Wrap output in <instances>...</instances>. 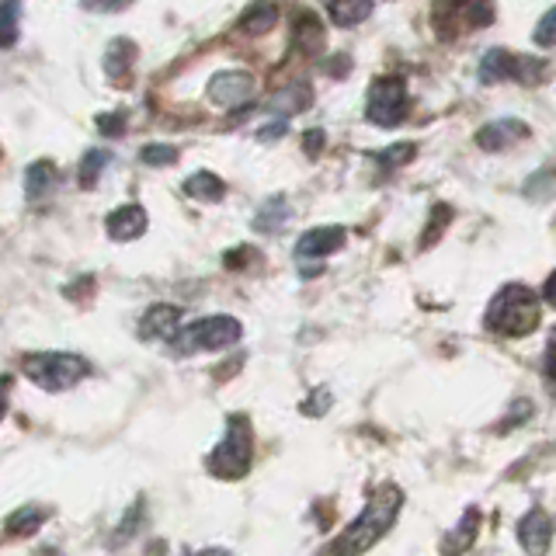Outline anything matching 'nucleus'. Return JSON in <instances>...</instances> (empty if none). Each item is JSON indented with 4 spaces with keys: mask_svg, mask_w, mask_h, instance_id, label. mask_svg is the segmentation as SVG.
<instances>
[{
    "mask_svg": "<svg viewBox=\"0 0 556 556\" xmlns=\"http://www.w3.org/2000/svg\"><path fill=\"white\" fill-rule=\"evenodd\" d=\"M400 504H404L400 486L396 483H379L376 491L369 494L365 511L334 539V543H330L327 556H362V553H369L379 539L393 529V521L400 515Z\"/></svg>",
    "mask_w": 556,
    "mask_h": 556,
    "instance_id": "obj_1",
    "label": "nucleus"
},
{
    "mask_svg": "<svg viewBox=\"0 0 556 556\" xmlns=\"http://www.w3.org/2000/svg\"><path fill=\"white\" fill-rule=\"evenodd\" d=\"M539 327V300L529 286H504L486 309V330L504 338H526Z\"/></svg>",
    "mask_w": 556,
    "mask_h": 556,
    "instance_id": "obj_2",
    "label": "nucleus"
},
{
    "mask_svg": "<svg viewBox=\"0 0 556 556\" xmlns=\"http://www.w3.org/2000/svg\"><path fill=\"white\" fill-rule=\"evenodd\" d=\"M251 459H254L251 421L243 414H233L230 421H226L223 442L213 448V456H208V473L219 480H240V477H248Z\"/></svg>",
    "mask_w": 556,
    "mask_h": 556,
    "instance_id": "obj_3",
    "label": "nucleus"
},
{
    "mask_svg": "<svg viewBox=\"0 0 556 556\" xmlns=\"http://www.w3.org/2000/svg\"><path fill=\"white\" fill-rule=\"evenodd\" d=\"M22 372L39 390L63 393L70 387H77V382L91 372V365H87L80 355H70V352H35L22 362Z\"/></svg>",
    "mask_w": 556,
    "mask_h": 556,
    "instance_id": "obj_4",
    "label": "nucleus"
},
{
    "mask_svg": "<svg viewBox=\"0 0 556 556\" xmlns=\"http://www.w3.org/2000/svg\"><path fill=\"white\" fill-rule=\"evenodd\" d=\"M243 334L240 320L233 317H202L191 327H185L178 338H174V348H178L181 355H191V352H219V348H230L237 344Z\"/></svg>",
    "mask_w": 556,
    "mask_h": 556,
    "instance_id": "obj_5",
    "label": "nucleus"
},
{
    "mask_svg": "<svg viewBox=\"0 0 556 556\" xmlns=\"http://www.w3.org/2000/svg\"><path fill=\"white\" fill-rule=\"evenodd\" d=\"M365 115L382 129H393L407 118V84L400 77H379L365 98Z\"/></svg>",
    "mask_w": 556,
    "mask_h": 556,
    "instance_id": "obj_6",
    "label": "nucleus"
},
{
    "mask_svg": "<svg viewBox=\"0 0 556 556\" xmlns=\"http://www.w3.org/2000/svg\"><path fill=\"white\" fill-rule=\"evenodd\" d=\"M543 60L532 56H515L508 49H491L480 63V80L483 84H497V80H543L546 74Z\"/></svg>",
    "mask_w": 556,
    "mask_h": 556,
    "instance_id": "obj_7",
    "label": "nucleus"
},
{
    "mask_svg": "<svg viewBox=\"0 0 556 556\" xmlns=\"http://www.w3.org/2000/svg\"><path fill=\"white\" fill-rule=\"evenodd\" d=\"M341 243H344L341 226H317V230H306L300 237V243H295V261H300L303 275H317L320 271L317 261L327 257V254H334Z\"/></svg>",
    "mask_w": 556,
    "mask_h": 556,
    "instance_id": "obj_8",
    "label": "nucleus"
},
{
    "mask_svg": "<svg viewBox=\"0 0 556 556\" xmlns=\"http://www.w3.org/2000/svg\"><path fill=\"white\" fill-rule=\"evenodd\" d=\"M251 94H254V80L243 70H226V74H216L213 84H208V98L219 109H248Z\"/></svg>",
    "mask_w": 556,
    "mask_h": 556,
    "instance_id": "obj_9",
    "label": "nucleus"
},
{
    "mask_svg": "<svg viewBox=\"0 0 556 556\" xmlns=\"http://www.w3.org/2000/svg\"><path fill=\"white\" fill-rule=\"evenodd\" d=\"M518 543L529 556H546L553 543V518L543 508H529V515L518 521Z\"/></svg>",
    "mask_w": 556,
    "mask_h": 556,
    "instance_id": "obj_10",
    "label": "nucleus"
},
{
    "mask_svg": "<svg viewBox=\"0 0 556 556\" xmlns=\"http://www.w3.org/2000/svg\"><path fill=\"white\" fill-rule=\"evenodd\" d=\"M526 136H529V126H526V122H518V118H501V122H486V126L477 132V147L497 153V150H511V147H518Z\"/></svg>",
    "mask_w": 556,
    "mask_h": 556,
    "instance_id": "obj_11",
    "label": "nucleus"
},
{
    "mask_svg": "<svg viewBox=\"0 0 556 556\" xmlns=\"http://www.w3.org/2000/svg\"><path fill=\"white\" fill-rule=\"evenodd\" d=\"M181 309L178 306H167V303H156V306H150L147 309V317L139 320V334L143 338H178L181 334Z\"/></svg>",
    "mask_w": 556,
    "mask_h": 556,
    "instance_id": "obj_12",
    "label": "nucleus"
},
{
    "mask_svg": "<svg viewBox=\"0 0 556 556\" xmlns=\"http://www.w3.org/2000/svg\"><path fill=\"white\" fill-rule=\"evenodd\" d=\"M104 230H109V237L118 240V243L136 240L139 233L147 230V208L143 205H122V208H115V213L109 216V223H104Z\"/></svg>",
    "mask_w": 556,
    "mask_h": 556,
    "instance_id": "obj_13",
    "label": "nucleus"
},
{
    "mask_svg": "<svg viewBox=\"0 0 556 556\" xmlns=\"http://www.w3.org/2000/svg\"><path fill=\"white\" fill-rule=\"evenodd\" d=\"M477 529H480V511H477V508H469V511L459 518V526L452 529V532H445L442 546H439L442 556H459V553H466L469 546H473Z\"/></svg>",
    "mask_w": 556,
    "mask_h": 556,
    "instance_id": "obj_14",
    "label": "nucleus"
},
{
    "mask_svg": "<svg viewBox=\"0 0 556 556\" xmlns=\"http://www.w3.org/2000/svg\"><path fill=\"white\" fill-rule=\"evenodd\" d=\"M320 4L327 8L330 22H338L341 28H352L372 14V0H320Z\"/></svg>",
    "mask_w": 556,
    "mask_h": 556,
    "instance_id": "obj_15",
    "label": "nucleus"
},
{
    "mask_svg": "<svg viewBox=\"0 0 556 556\" xmlns=\"http://www.w3.org/2000/svg\"><path fill=\"white\" fill-rule=\"evenodd\" d=\"M60 181V170L52 161H35L28 170H25V191H28V199H42L49 195L52 188H56Z\"/></svg>",
    "mask_w": 556,
    "mask_h": 556,
    "instance_id": "obj_16",
    "label": "nucleus"
},
{
    "mask_svg": "<svg viewBox=\"0 0 556 556\" xmlns=\"http://www.w3.org/2000/svg\"><path fill=\"white\" fill-rule=\"evenodd\" d=\"M289 219V202L282 195H271L265 205L257 208V216H254V230L257 233H275V230H282Z\"/></svg>",
    "mask_w": 556,
    "mask_h": 556,
    "instance_id": "obj_17",
    "label": "nucleus"
},
{
    "mask_svg": "<svg viewBox=\"0 0 556 556\" xmlns=\"http://www.w3.org/2000/svg\"><path fill=\"white\" fill-rule=\"evenodd\" d=\"M185 191H188L191 199H199V202H219L226 195L223 181L216 178V174H208V170L191 174V178L185 181Z\"/></svg>",
    "mask_w": 556,
    "mask_h": 556,
    "instance_id": "obj_18",
    "label": "nucleus"
},
{
    "mask_svg": "<svg viewBox=\"0 0 556 556\" xmlns=\"http://www.w3.org/2000/svg\"><path fill=\"white\" fill-rule=\"evenodd\" d=\"M49 518V508H35V504H28V508H17L14 515H8V535L17 539V535H31L35 529L42 526V521Z\"/></svg>",
    "mask_w": 556,
    "mask_h": 556,
    "instance_id": "obj_19",
    "label": "nucleus"
},
{
    "mask_svg": "<svg viewBox=\"0 0 556 556\" xmlns=\"http://www.w3.org/2000/svg\"><path fill=\"white\" fill-rule=\"evenodd\" d=\"M275 22H278V11L271 4H254L248 14H243V31L261 35V31H268Z\"/></svg>",
    "mask_w": 556,
    "mask_h": 556,
    "instance_id": "obj_20",
    "label": "nucleus"
},
{
    "mask_svg": "<svg viewBox=\"0 0 556 556\" xmlns=\"http://www.w3.org/2000/svg\"><path fill=\"white\" fill-rule=\"evenodd\" d=\"M109 167V153L104 150H91L84 156V164H80V188H94L98 185V174Z\"/></svg>",
    "mask_w": 556,
    "mask_h": 556,
    "instance_id": "obj_21",
    "label": "nucleus"
},
{
    "mask_svg": "<svg viewBox=\"0 0 556 556\" xmlns=\"http://www.w3.org/2000/svg\"><path fill=\"white\" fill-rule=\"evenodd\" d=\"M129 60H132V46L126 39H118L109 52V60H104V66H109V74L112 77H126V70H129Z\"/></svg>",
    "mask_w": 556,
    "mask_h": 556,
    "instance_id": "obj_22",
    "label": "nucleus"
},
{
    "mask_svg": "<svg viewBox=\"0 0 556 556\" xmlns=\"http://www.w3.org/2000/svg\"><path fill=\"white\" fill-rule=\"evenodd\" d=\"M174 156H178V150H174V147L150 143V147H143V153H139V161L150 164V167H164V164H174Z\"/></svg>",
    "mask_w": 556,
    "mask_h": 556,
    "instance_id": "obj_23",
    "label": "nucleus"
},
{
    "mask_svg": "<svg viewBox=\"0 0 556 556\" xmlns=\"http://www.w3.org/2000/svg\"><path fill=\"white\" fill-rule=\"evenodd\" d=\"M535 46H556V8L543 14V22L535 25Z\"/></svg>",
    "mask_w": 556,
    "mask_h": 556,
    "instance_id": "obj_24",
    "label": "nucleus"
},
{
    "mask_svg": "<svg viewBox=\"0 0 556 556\" xmlns=\"http://www.w3.org/2000/svg\"><path fill=\"white\" fill-rule=\"evenodd\" d=\"M17 35V0H4V46H14Z\"/></svg>",
    "mask_w": 556,
    "mask_h": 556,
    "instance_id": "obj_25",
    "label": "nucleus"
},
{
    "mask_svg": "<svg viewBox=\"0 0 556 556\" xmlns=\"http://www.w3.org/2000/svg\"><path fill=\"white\" fill-rule=\"evenodd\" d=\"M414 153H417V147H414V143H396V147H390L387 153H382V161L393 164V167H400V164H407Z\"/></svg>",
    "mask_w": 556,
    "mask_h": 556,
    "instance_id": "obj_26",
    "label": "nucleus"
},
{
    "mask_svg": "<svg viewBox=\"0 0 556 556\" xmlns=\"http://www.w3.org/2000/svg\"><path fill=\"white\" fill-rule=\"evenodd\" d=\"M543 372H546V382L556 396V330L549 334V344H546V362H543Z\"/></svg>",
    "mask_w": 556,
    "mask_h": 556,
    "instance_id": "obj_27",
    "label": "nucleus"
},
{
    "mask_svg": "<svg viewBox=\"0 0 556 556\" xmlns=\"http://www.w3.org/2000/svg\"><path fill=\"white\" fill-rule=\"evenodd\" d=\"M80 4L87 11H101V14H112V11H122V8H129L132 0H80Z\"/></svg>",
    "mask_w": 556,
    "mask_h": 556,
    "instance_id": "obj_28",
    "label": "nucleus"
},
{
    "mask_svg": "<svg viewBox=\"0 0 556 556\" xmlns=\"http://www.w3.org/2000/svg\"><path fill=\"white\" fill-rule=\"evenodd\" d=\"M282 136H286V118L268 122V126H261V129H257V139H261V143H275V139H282Z\"/></svg>",
    "mask_w": 556,
    "mask_h": 556,
    "instance_id": "obj_29",
    "label": "nucleus"
},
{
    "mask_svg": "<svg viewBox=\"0 0 556 556\" xmlns=\"http://www.w3.org/2000/svg\"><path fill=\"white\" fill-rule=\"evenodd\" d=\"M327 400H330V393H327V390H317V396H313L309 404H303V414H313V417H317V414H324Z\"/></svg>",
    "mask_w": 556,
    "mask_h": 556,
    "instance_id": "obj_30",
    "label": "nucleus"
},
{
    "mask_svg": "<svg viewBox=\"0 0 556 556\" xmlns=\"http://www.w3.org/2000/svg\"><path fill=\"white\" fill-rule=\"evenodd\" d=\"M306 153H320V147H324V132L320 129H309V136H306Z\"/></svg>",
    "mask_w": 556,
    "mask_h": 556,
    "instance_id": "obj_31",
    "label": "nucleus"
},
{
    "mask_svg": "<svg viewBox=\"0 0 556 556\" xmlns=\"http://www.w3.org/2000/svg\"><path fill=\"white\" fill-rule=\"evenodd\" d=\"M98 122H101V129H115V136H118V129H122V115H115V118L104 115V118H98Z\"/></svg>",
    "mask_w": 556,
    "mask_h": 556,
    "instance_id": "obj_32",
    "label": "nucleus"
},
{
    "mask_svg": "<svg viewBox=\"0 0 556 556\" xmlns=\"http://www.w3.org/2000/svg\"><path fill=\"white\" fill-rule=\"evenodd\" d=\"M546 303L556 306V271L549 275V282H546Z\"/></svg>",
    "mask_w": 556,
    "mask_h": 556,
    "instance_id": "obj_33",
    "label": "nucleus"
},
{
    "mask_svg": "<svg viewBox=\"0 0 556 556\" xmlns=\"http://www.w3.org/2000/svg\"><path fill=\"white\" fill-rule=\"evenodd\" d=\"M188 556H233V553H226V549H202V553H188Z\"/></svg>",
    "mask_w": 556,
    "mask_h": 556,
    "instance_id": "obj_34",
    "label": "nucleus"
}]
</instances>
